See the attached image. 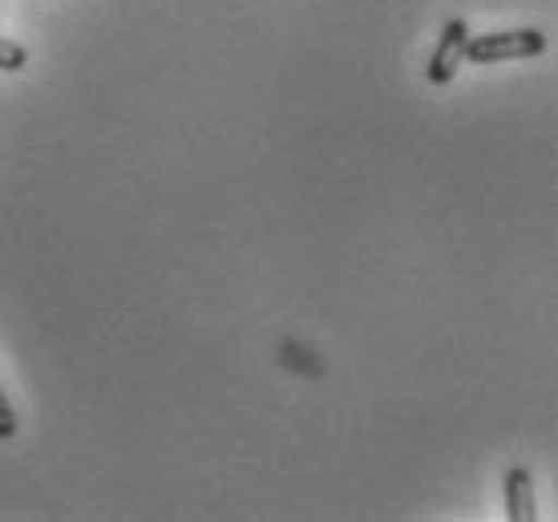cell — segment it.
<instances>
[{
	"instance_id": "obj_3",
	"label": "cell",
	"mask_w": 558,
	"mask_h": 522,
	"mask_svg": "<svg viewBox=\"0 0 558 522\" xmlns=\"http://www.w3.org/2000/svg\"><path fill=\"white\" fill-rule=\"evenodd\" d=\"M506 519L510 522H534L538 502H534V478L526 466H514L506 474Z\"/></svg>"
},
{
	"instance_id": "obj_4",
	"label": "cell",
	"mask_w": 558,
	"mask_h": 522,
	"mask_svg": "<svg viewBox=\"0 0 558 522\" xmlns=\"http://www.w3.org/2000/svg\"><path fill=\"white\" fill-rule=\"evenodd\" d=\"M25 65H28V49H25V45H16V41H9V37H0V70L16 73V70H25Z\"/></svg>"
},
{
	"instance_id": "obj_1",
	"label": "cell",
	"mask_w": 558,
	"mask_h": 522,
	"mask_svg": "<svg viewBox=\"0 0 558 522\" xmlns=\"http://www.w3.org/2000/svg\"><path fill=\"white\" fill-rule=\"evenodd\" d=\"M538 53H546V33H538V28H502V33H486V37L465 41V61H474V65L522 61V57Z\"/></svg>"
},
{
	"instance_id": "obj_2",
	"label": "cell",
	"mask_w": 558,
	"mask_h": 522,
	"mask_svg": "<svg viewBox=\"0 0 558 522\" xmlns=\"http://www.w3.org/2000/svg\"><path fill=\"white\" fill-rule=\"evenodd\" d=\"M465 41H470V25L461 16H449L441 25V37L433 45L429 65H425V82L429 85H449L458 77V65L465 61Z\"/></svg>"
},
{
	"instance_id": "obj_5",
	"label": "cell",
	"mask_w": 558,
	"mask_h": 522,
	"mask_svg": "<svg viewBox=\"0 0 558 522\" xmlns=\"http://www.w3.org/2000/svg\"><path fill=\"white\" fill-rule=\"evenodd\" d=\"M13 434H16V413L9 393H4V385H0V441H9Z\"/></svg>"
}]
</instances>
